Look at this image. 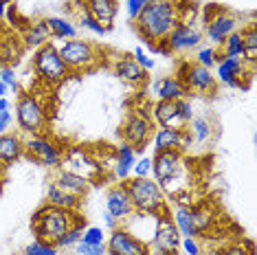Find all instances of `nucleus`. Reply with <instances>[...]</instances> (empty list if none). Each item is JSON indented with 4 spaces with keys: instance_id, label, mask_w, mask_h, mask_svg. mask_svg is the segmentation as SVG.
<instances>
[{
    "instance_id": "obj_1",
    "label": "nucleus",
    "mask_w": 257,
    "mask_h": 255,
    "mask_svg": "<svg viewBox=\"0 0 257 255\" xmlns=\"http://www.w3.org/2000/svg\"><path fill=\"white\" fill-rule=\"evenodd\" d=\"M178 25V3L176 0H150L134 20L137 36L143 40L152 53H159V42H163L169 31Z\"/></svg>"
},
{
    "instance_id": "obj_2",
    "label": "nucleus",
    "mask_w": 257,
    "mask_h": 255,
    "mask_svg": "<svg viewBox=\"0 0 257 255\" xmlns=\"http://www.w3.org/2000/svg\"><path fill=\"white\" fill-rule=\"evenodd\" d=\"M81 218L79 211H68V209H60L53 205H44L38 207L31 216V231L38 240L51 242L55 244L60 237L73 227L75 222Z\"/></svg>"
},
{
    "instance_id": "obj_3",
    "label": "nucleus",
    "mask_w": 257,
    "mask_h": 255,
    "mask_svg": "<svg viewBox=\"0 0 257 255\" xmlns=\"http://www.w3.org/2000/svg\"><path fill=\"white\" fill-rule=\"evenodd\" d=\"M66 68L73 73H92L97 71L103 64V57H106V51L99 44L90 42V40H64V42L57 46Z\"/></svg>"
},
{
    "instance_id": "obj_4",
    "label": "nucleus",
    "mask_w": 257,
    "mask_h": 255,
    "mask_svg": "<svg viewBox=\"0 0 257 255\" xmlns=\"http://www.w3.org/2000/svg\"><path fill=\"white\" fill-rule=\"evenodd\" d=\"M49 106L36 92L20 90L16 99V125L20 135H42L49 130Z\"/></svg>"
},
{
    "instance_id": "obj_5",
    "label": "nucleus",
    "mask_w": 257,
    "mask_h": 255,
    "mask_svg": "<svg viewBox=\"0 0 257 255\" xmlns=\"http://www.w3.org/2000/svg\"><path fill=\"white\" fill-rule=\"evenodd\" d=\"M31 71L36 75V79L46 88H57L71 77V71L64 64L60 51L53 42H46L44 46L36 49V53L31 57Z\"/></svg>"
},
{
    "instance_id": "obj_6",
    "label": "nucleus",
    "mask_w": 257,
    "mask_h": 255,
    "mask_svg": "<svg viewBox=\"0 0 257 255\" xmlns=\"http://www.w3.org/2000/svg\"><path fill=\"white\" fill-rule=\"evenodd\" d=\"M125 189H127V194H130L134 211H139V213H165V211H169L165 194H163L161 185L152 176L127 178Z\"/></svg>"
},
{
    "instance_id": "obj_7",
    "label": "nucleus",
    "mask_w": 257,
    "mask_h": 255,
    "mask_svg": "<svg viewBox=\"0 0 257 255\" xmlns=\"http://www.w3.org/2000/svg\"><path fill=\"white\" fill-rule=\"evenodd\" d=\"M66 146L57 141L51 135H27L25 137V159L33 161V163L49 167V170H60Z\"/></svg>"
},
{
    "instance_id": "obj_8",
    "label": "nucleus",
    "mask_w": 257,
    "mask_h": 255,
    "mask_svg": "<svg viewBox=\"0 0 257 255\" xmlns=\"http://www.w3.org/2000/svg\"><path fill=\"white\" fill-rule=\"evenodd\" d=\"M156 125L150 117V110H141V108H134L125 114L123 123H121V141L132 146L137 152H143L145 148L150 146L152 135H154Z\"/></svg>"
},
{
    "instance_id": "obj_9",
    "label": "nucleus",
    "mask_w": 257,
    "mask_h": 255,
    "mask_svg": "<svg viewBox=\"0 0 257 255\" xmlns=\"http://www.w3.org/2000/svg\"><path fill=\"white\" fill-rule=\"evenodd\" d=\"M176 77L180 79V84L185 86L187 95L189 92H194V95H209L213 97L215 92L220 90V84L218 79H215V75L209 71V68L200 66V64H196L194 60H180L178 68H176Z\"/></svg>"
},
{
    "instance_id": "obj_10",
    "label": "nucleus",
    "mask_w": 257,
    "mask_h": 255,
    "mask_svg": "<svg viewBox=\"0 0 257 255\" xmlns=\"http://www.w3.org/2000/svg\"><path fill=\"white\" fill-rule=\"evenodd\" d=\"M242 18L233 11L224 7H209L204 11V29L202 36H207V40L211 42V46H220L231 33H235L242 29Z\"/></svg>"
},
{
    "instance_id": "obj_11",
    "label": "nucleus",
    "mask_w": 257,
    "mask_h": 255,
    "mask_svg": "<svg viewBox=\"0 0 257 255\" xmlns=\"http://www.w3.org/2000/svg\"><path fill=\"white\" fill-rule=\"evenodd\" d=\"M62 170H68L77 176H84L86 181H90L92 185L99 183V178H103L101 170L97 165V159L92 154L90 148H84V146H71L66 148L64 152V159H62Z\"/></svg>"
},
{
    "instance_id": "obj_12",
    "label": "nucleus",
    "mask_w": 257,
    "mask_h": 255,
    "mask_svg": "<svg viewBox=\"0 0 257 255\" xmlns=\"http://www.w3.org/2000/svg\"><path fill=\"white\" fill-rule=\"evenodd\" d=\"M202 31L196 29L194 25H187V22H178L176 27L169 31V36L159 42V53L163 55H172V53H187L191 49H198L202 44Z\"/></svg>"
},
{
    "instance_id": "obj_13",
    "label": "nucleus",
    "mask_w": 257,
    "mask_h": 255,
    "mask_svg": "<svg viewBox=\"0 0 257 255\" xmlns=\"http://www.w3.org/2000/svg\"><path fill=\"white\" fill-rule=\"evenodd\" d=\"M169 211L154 213L156 224H154V233H152V240L148 242V246L152 248V251H159L163 255H176L178 246H180V233H178L176 224L172 222Z\"/></svg>"
},
{
    "instance_id": "obj_14",
    "label": "nucleus",
    "mask_w": 257,
    "mask_h": 255,
    "mask_svg": "<svg viewBox=\"0 0 257 255\" xmlns=\"http://www.w3.org/2000/svg\"><path fill=\"white\" fill-rule=\"evenodd\" d=\"M255 68H246L242 57H218V64H215V79H218L220 86H226V88H248V84L244 82L246 79H253Z\"/></svg>"
},
{
    "instance_id": "obj_15",
    "label": "nucleus",
    "mask_w": 257,
    "mask_h": 255,
    "mask_svg": "<svg viewBox=\"0 0 257 255\" xmlns=\"http://www.w3.org/2000/svg\"><path fill=\"white\" fill-rule=\"evenodd\" d=\"M106 251L108 255H145L150 251L148 242L137 237L127 227L119 224L114 231H110L106 237Z\"/></svg>"
},
{
    "instance_id": "obj_16",
    "label": "nucleus",
    "mask_w": 257,
    "mask_h": 255,
    "mask_svg": "<svg viewBox=\"0 0 257 255\" xmlns=\"http://www.w3.org/2000/svg\"><path fill=\"white\" fill-rule=\"evenodd\" d=\"M152 148L154 152H167V150H178L187 154V148L191 146L189 130H174V128H156L152 135Z\"/></svg>"
},
{
    "instance_id": "obj_17",
    "label": "nucleus",
    "mask_w": 257,
    "mask_h": 255,
    "mask_svg": "<svg viewBox=\"0 0 257 255\" xmlns=\"http://www.w3.org/2000/svg\"><path fill=\"white\" fill-rule=\"evenodd\" d=\"M112 73L119 79H123L125 84L134 86V88H143V86L150 82L148 71H143V68L134 62L132 53L130 55H116L114 62H112Z\"/></svg>"
},
{
    "instance_id": "obj_18",
    "label": "nucleus",
    "mask_w": 257,
    "mask_h": 255,
    "mask_svg": "<svg viewBox=\"0 0 257 255\" xmlns=\"http://www.w3.org/2000/svg\"><path fill=\"white\" fill-rule=\"evenodd\" d=\"M106 211H108L112 218L119 220V224H123L125 220L134 213V207H132L130 194H127V189H125V183H114L112 187L108 189V196H106Z\"/></svg>"
},
{
    "instance_id": "obj_19",
    "label": "nucleus",
    "mask_w": 257,
    "mask_h": 255,
    "mask_svg": "<svg viewBox=\"0 0 257 255\" xmlns=\"http://www.w3.org/2000/svg\"><path fill=\"white\" fill-rule=\"evenodd\" d=\"M185 152L178 150H167V152H154L152 156V174H154V181L163 183L165 178L174 176L185 163Z\"/></svg>"
},
{
    "instance_id": "obj_20",
    "label": "nucleus",
    "mask_w": 257,
    "mask_h": 255,
    "mask_svg": "<svg viewBox=\"0 0 257 255\" xmlns=\"http://www.w3.org/2000/svg\"><path fill=\"white\" fill-rule=\"evenodd\" d=\"M150 117L156 128H174V130H185L187 123L180 117L178 101H152Z\"/></svg>"
},
{
    "instance_id": "obj_21",
    "label": "nucleus",
    "mask_w": 257,
    "mask_h": 255,
    "mask_svg": "<svg viewBox=\"0 0 257 255\" xmlns=\"http://www.w3.org/2000/svg\"><path fill=\"white\" fill-rule=\"evenodd\" d=\"M79 7L95 18L97 22H101L103 27L112 29L114 18L119 14V0H79Z\"/></svg>"
},
{
    "instance_id": "obj_22",
    "label": "nucleus",
    "mask_w": 257,
    "mask_h": 255,
    "mask_svg": "<svg viewBox=\"0 0 257 255\" xmlns=\"http://www.w3.org/2000/svg\"><path fill=\"white\" fill-rule=\"evenodd\" d=\"M134 161H137V150L121 141L114 148V165H112V172H110V178L114 183H125L132 176Z\"/></svg>"
},
{
    "instance_id": "obj_23",
    "label": "nucleus",
    "mask_w": 257,
    "mask_h": 255,
    "mask_svg": "<svg viewBox=\"0 0 257 255\" xmlns=\"http://www.w3.org/2000/svg\"><path fill=\"white\" fill-rule=\"evenodd\" d=\"M25 159V135L16 132H3L0 135V163L11 167L16 161Z\"/></svg>"
},
{
    "instance_id": "obj_24",
    "label": "nucleus",
    "mask_w": 257,
    "mask_h": 255,
    "mask_svg": "<svg viewBox=\"0 0 257 255\" xmlns=\"http://www.w3.org/2000/svg\"><path fill=\"white\" fill-rule=\"evenodd\" d=\"M53 183L60 187L62 191H66V194L71 196H77V198H86L88 196V191L92 187L90 181H86L84 176H77V174L68 172V170H55L53 174Z\"/></svg>"
},
{
    "instance_id": "obj_25",
    "label": "nucleus",
    "mask_w": 257,
    "mask_h": 255,
    "mask_svg": "<svg viewBox=\"0 0 257 255\" xmlns=\"http://www.w3.org/2000/svg\"><path fill=\"white\" fill-rule=\"evenodd\" d=\"M152 97L154 101H178L187 97V90L176 75H167L152 84Z\"/></svg>"
},
{
    "instance_id": "obj_26",
    "label": "nucleus",
    "mask_w": 257,
    "mask_h": 255,
    "mask_svg": "<svg viewBox=\"0 0 257 255\" xmlns=\"http://www.w3.org/2000/svg\"><path fill=\"white\" fill-rule=\"evenodd\" d=\"M20 38H22V44H25V49H40V46H44L46 42H53V40H51V33H49V27H46L44 18L29 20V25L22 29Z\"/></svg>"
},
{
    "instance_id": "obj_27",
    "label": "nucleus",
    "mask_w": 257,
    "mask_h": 255,
    "mask_svg": "<svg viewBox=\"0 0 257 255\" xmlns=\"http://www.w3.org/2000/svg\"><path fill=\"white\" fill-rule=\"evenodd\" d=\"M81 200H84V198H77V196H71V194H66V191H62L53 181L49 183L46 194H44V202H46V205H53V207L68 209V211H81Z\"/></svg>"
},
{
    "instance_id": "obj_28",
    "label": "nucleus",
    "mask_w": 257,
    "mask_h": 255,
    "mask_svg": "<svg viewBox=\"0 0 257 255\" xmlns=\"http://www.w3.org/2000/svg\"><path fill=\"white\" fill-rule=\"evenodd\" d=\"M25 51V44H22V38L16 31H7L0 36V55H3L5 64L9 66H16Z\"/></svg>"
},
{
    "instance_id": "obj_29",
    "label": "nucleus",
    "mask_w": 257,
    "mask_h": 255,
    "mask_svg": "<svg viewBox=\"0 0 257 255\" xmlns=\"http://www.w3.org/2000/svg\"><path fill=\"white\" fill-rule=\"evenodd\" d=\"M239 38H242V46H244V53L242 60L248 68H255L257 62V27L255 22H246L239 29Z\"/></svg>"
},
{
    "instance_id": "obj_30",
    "label": "nucleus",
    "mask_w": 257,
    "mask_h": 255,
    "mask_svg": "<svg viewBox=\"0 0 257 255\" xmlns=\"http://www.w3.org/2000/svg\"><path fill=\"white\" fill-rule=\"evenodd\" d=\"M46 27H49L51 40H73L77 38V27L71 18H64V16H46L44 18Z\"/></svg>"
},
{
    "instance_id": "obj_31",
    "label": "nucleus",
    "mask_w": 257,
    "mask_h": 255,
    "mask_svg": "<svg viewBox=\"0 0 257 255\" xmlns=\"http://www.w3.org/2000/svg\"><path fill=\"white\" fill-rule=\"evenodd\" d=\"M169 216H172V222L176 224L180 237H198L191 205H174V211H169Z\"/></svg>"
},
{
    "instance_id": "obj_32",
    "label": "nucleus",
    "mask_w": 257,
    "mask_h": 255,
    "mask_svg": "<svg viewBox=\"0 0 257 255\" xmlns=\"http://www.w3.org/2000/svg\"><path fill=\"white\" fill-rule=\"evenodd\" d=\"M187 130H189L191 143H196V146H209L215 137L213 123L204 117H194L189 121V125H187Z\"/></svg>"
},
{
    "instance_id": "obj_33",
    "label": "nucleus",
    "mask_w": 257,
    "mask_h": 255,
    "mask_svg": "<svg viewBox=\"0 0 257 255\" xmlns=\"http://www.w3.org/2000/svg\"><path fill=\"white\" fill-rule=\"evenodd\" d=\"M191 213H194V227H196V235H207L211 233L215 227V220L218 216L211 211V207L207 202H200V205H191Z\"/></svg>"
},
{
    "instance_id": "obj_34",
    "label": "nucleus",
    "mask_w": 257,
    "mask_h": 255,
    "mask_svg": "<svg viewBox=\"0 0 257 255\" xmlns=\"http://www.w3.org/2000/svg\"><path fill=\"white\" fill-rule=\"evenodd\" d=\"M86 227H88V224H86V218L81 216L77 222H75L73 227L68 229L66 233H64L60 240L55 242V248H57V251H64V248H73V246L81 240V233H84V229H86Z\"/></svg>"
},
{
    "instance_id": "obj_35",
    "label": "nucleus",
    "mask_w": 257,
    "mask_h": 255,
    "mask_svg": "<svg viewBox=\"0 0 257 255\" xmlns=\"http://www.w3.org/2000/svg\"><path fill=\"white\" fill-rule=\"evenodd\" d=\"M218 51H220V55H224V57H242L244 46H242V38H239V31L231 33V36L218 46Z\"/></svg>"
},
{
    "instance_id": "obj_36",
    "label": "nucleus",
    "mask_w": 257,
    "mask_h": 255,
    "mask_svg": "<svg viewBox=\"0 0 257 255\" xmlns=\"http://www.w3.org/2000/svg\"><path fill=\"white\" fill-rule=\"evenodd\" d=\"M218 57H220L218 46H200V49H198V53H196V60L194 62L211 71L215 64H218Z\"/></svg>"
},
{
    "instance_id": "obj_37",
    "label": "nucleus",
    "mask_w": 257,
    "mask_h": 255,
    "mask_svg": "<svg viewBox=\"0 0 257 255\" xmlns=\"http://www.w3.org/2000/svg\"><path fill=\"white\" fill-rule=\"evenodd\" d=\"M77 5H79V3H77ZM77 22H79L81 29H88L90 33H95V36H106V33L110 31V29L103 27L101 22H97L95 18H90V16L86 14V11L81 9V7H79V11H77Z\"/></svg>"
},
{
    "instance_id": "obj_38",
    "label": "nucleus",
    "mask_w": 257,
    "mask_h": 255,
    "mask_svg": "<svg viewBox=\"0 0 257 255\" xmlns=\"http://www.w3.org/2000/svg\"><path fill=\"white\" fill-rule=\"evenodd\" d=\"M60 251L55 248V244H51V242H44V240H33L31 244L25 246V251L22 255H57Z\"/></svg>"
},
{
    "instance_id": "obj_39",
    "label": "nucleus",
    "mask_w": 257,
    "mask_h": 255,
    "mask_svg": "<svg viewBox=\"0 0 257 255\" xmlns=\"http://www.w3.org/2000/svg\"><path fill=\"white\" fill-rule=\"evenodd\" d=\"M84 244H90V246H97V244H106V231L101 227H86L84 233H81V240Z\"/></svg>"
},
{
    "instance_id": "obj_40",
    "label": "nucleus",
    "mask_w": 257,
    "mask_h": 255,
    "mask_svg": "<svg viewBox=\"0 0 257 255\" xmlns=\"http://www.w3.org/2000/svg\"><path fill=\"white\" fill-rule=\"evenodd\" d=\"M132 176L134 178H148V176H152V156H141V159L134 161Z\"/></svg>"
},
{
    "instance_id": "obj_41",
    "label": "nucleus",
    "mask_w": 257,
    "mask_h": 255,
    "mask_svg": "<svg viewBox=\"0 0 257 255\" xmlns=\"http://www.w3.org/2000/svg\"><path fill=\"white\" fill-rule=\"evenodd\" d=\"M0 82L7 86L9 90L20 92V86H18V77H16V71H14V66H9V64H5V66L0 68Z\"/></svg>"
},
{
    "instance_id": "obj_42",
    "label": "nucleus",
    "mask_w": 257,
    "mask_h": 255,
    "mask_svg": "<svg viewBox=\"0 0 257 255\" xmlns=\"http://www.w3.org/2000/svg\"><path fill=\"white\" fill-rule=\"evenodd\" d=\"M180 251L185 255H202V246L196 237H180Z\"/></svg>"
},
{
    "instance_id": "obj_43",
    "label": "nucleus",
    "mask_w": 257,
    "mask_h": 255,
    "mask_svg": "<svg viewBox=\"0 0 257 255\" xmlns=\"http://www.w3.org/2000/svg\"><path fill=\"white\" fill-rule=\"evenodd\" d=\"M218 255H255V246H253V242H248V248H244V244L222 246Z\"/></svg>"
},
{
    "instance_id": "obj_44",
    "label": "nucleus",
    "mask_w": 257,
    "mask_h": 255,
    "mask_svg": "<svg viewBox=\"0 0 257 255\" xmlns=\"http://www.w3.org/2000/svg\"><path fill=\"white\" fill-rule=\"evenodd\" d=\"M75 255H108V251H106V244L90 246V244H84V242H77L75 244Z\"/></svg>"
},
{
    "instance_id": "obj_45",
    "label": "nucleus",
    "mask_w": 257,
    "mask_h": 255,
    "mask_svg": "<svg viewBox=\"0 0 257 255\" xmlns=\"http://www.w3.org/2000/svg\"><path fill=\"white\" fill-rule=\"evenodd\" d=\"M132 57H134V62H137L139 66L143 68V71H148V73H150L152 68H154V60H152V57H150L148 53H145L141 46H137V49L132 51Z\"/></svg>"
},
{
    "instance_id": "obj_46",
    "label": "nucleus",
    "mask_w": 257,
    "mask_h": 255,
    "mask_svg": "<svg viewBox=\"0 0 257 255\" xmlns=\"http://www.w3.org/2000/svg\"><path fill=\"white\" fill-rule=\"evenodd\" d=\"M148 3H150V0H125V14H127V18L134 22V20H137V16L141 14L143 7Z\"/></svg>"
},
{
    "instance_id": "obj_47",
    "label": "nucleus",
    "mask_w": 257,
    "mask_h": 255,
    "mask_svg": "<svg viewBox=\"0 0 257 255\" xmlns=\"http://www.w3.org/2000/svg\"><path fill=\"white\" fill-rule=\"evenodd\" d=\"M178 110H180V117H183V121L189 125V121L194 119L196 114H194V106H191V101L187 99V97H185V99H178Z\"/></svg>"
},
{
    "instance_id": "obj_48",
    "label": "nucleus",
    "mask_w": 257,
    "mask_h": 255,
    "mask_svg": "<svg viewBox=\"0 0 257 255\" xmlns=\"http://www.w3.org/2000/svg\"><path fill=\"white\" fill-rule=\"evenodd\" d=\"M11 123H14V117H11V112H0V135H3V132H9L11 130Z\"/></svg>"
},
{
    "instance_id": "obj_49",
    "label": "nucleus",
    "mask_w": 257,
    "mask_h": 255,
    "mask_svg": "<svg viewBox=\"0 0 257 255\" xmlns=\"http://www.w3.org/2000/svg\"><path fill=\"white\" fill-rule=\"evenodd\" d=\"M103 222H106V229H108V231H114L116 227H119V220L112 218L108 211H106V216H103Z\"/></svg>"
},
{
    "instance_id": "obj_50",
    "label": "nucleus",
    "mask_w": 257,
    "mask_h": 255,
    "mask_svg": "<svg viewBox=\"0 0 257 255\" xmlns=\"http://www.w3.org/2000/svg\"><path fill=\"white\" fill-rule=\"evenodd\" d=\"M7 170H9L7 165H3V163H0V191H3L5 183H7Z\"/></svg>"
},
{
    "instance_id": "obj_51",
    "label": "nucleus",
    "mask_w": 257,
    "mask_h": 255,
    "mask_svg": "<svg viewBox=\"0 0 257 255\" xmlns=\"http://www.w3.org/2000/svg\"><path fill=\"white\" fill-rule=\"evenodd\" d=\"M9 108H11V101L7 97H0V112H9Z\"/></svg>"
},
{
    "instance_id": "obj_52",
    "label": "nucleus",
    "mask_w": 257,
    "mask_h": 255,
    "mask_svg": "<svg viewBox=\"0 0 257 255\" xmlns=\"http://www.w3.org/2000/svg\"><path fill=\"white\" fill-rule=\"evenodd\" d=\"M9 0H0V20H5V14H7Z\"/></svg>"
},
{
    "instance_id": "obj_53",
    "label": "nucleus",
    "mask_w": 257,
    "mask_h": 255,
    "mask_svg": "<svg viewBox=\"0 0 257 255\" xmlns=\"http://www.w3.org/2000/svg\"><path fill=\"white\" fill-rule=\"evenodd\" d=\"M7 92H9V88L3 82H0V97H7Z\"/></svg>"
},
{
    "instance_id": "obj_54",
    "label": "nucleus",
    "mask_w": 257,
    "mask_h": 255,
    "mask_svg": "<svg viewBox=\"0 0 257 255\" xmlns=\"http://www.w3.org/2000/svg\"><path fill=\"white\" fill-rule=\"evenodd\" d=\"M145 255H163V253H159V251H152V248H150V251L145 253Z\"/></svg>"
},
{
    "instance_id": "obj_55",
    "label": "nucleus",
    "mask_w": 257,
    "mask_h": 255,
    "mask_svg": "<svg viewBox=\"0 0 257 255\" xmlns=\"http://www.w3.org/2000/svg\"><path fill=\"white\" fill-rule=\"evenodd\" d=\"M5 66V60H3V55H0V68H3Z\"/></svg>"
},
{
    "instance_id": "obj_56",
    "label": "nucleus",
    "mask_w": 257,
    "mask_h": 255,
    "mask_svg": "<svg viewBox=\"0 0 257 255\" xmlns=\"http://www.w3.org/2000/svg\"><path fill=\"white\" fill-rule=\"evenodd\" d=\"M57 255H60V253H57Z\"/></svg>"
}]
</instances>
